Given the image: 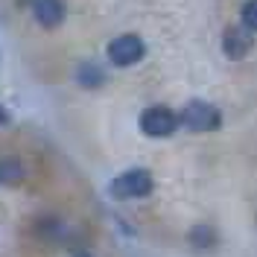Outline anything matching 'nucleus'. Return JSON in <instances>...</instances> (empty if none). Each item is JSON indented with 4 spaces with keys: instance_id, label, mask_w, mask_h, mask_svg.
<instances>
[{
    "instance_id": "obj_4",
    "label": "nucleus",
    "mask_w": 257,
    "mask_h": 257,
    "mask_svg": "<svg viewBox=\"0 0 257 257\" xmlns=\"http://www.w3.org/2000/svg\"><path fill=\"white\" fill-rule=\"evenodd\" d=\"M146 56V44L141 35H117L111 44H108V62L114 67H132V64H138L141 59Z\"/></svg>"
},
{
    "instance_id": "obj_11",
    "label": "nucleus",
    "mask_w": 257,
    "mask_h": 257,
    "mask_svg": "<svg viewBox=\"0 0 257 257\" xmlns=\"http://www.w3.org/2000/svg\"><path fill=\"white\" fill-rule=\"evenodd\" d=\"M76 257H91V254H76Z\"/></svg>"
},
{
    "instance_id": "obj_1",
    "label": "nucleus",
    "mask_w": 257,
    "mask_h": 257,
    "mask_svg": "<svg viewBox=\"0 0 257 257\" xmlns=\"http://www.w3.org/2000/svg\"><path fill=\"white\" fill-rule=\"evenodd\" d=\"M152 184H155L152 176L146 170H141V167H135V170H126V173H120L114 178L108 193L114 199H144V196L152 193Z\"/></svg>"
},
{
    "instance_id": "obj_2",
    "label": "nucleus",
    "mask_w": 257,
    "mask_h": 257,
    "mask_svg": "<svg viewBox=\"0 0 257 257\" xmlns=\"http://www.w3.org/2000/svg\"><path fill=\"white\" fill-rule=\"evenodd\" d=\"M178 117H181V126H187L190 132H213V128H219V123H222L219 108L210 105V102H205V99L187 102Z\"/></svg>"
},
{
    "instance_id": "obj_6",
    "label": "nucleus",
    "mask_w": 257,
    "mask_h": 257,
    "mask_svg": "<svg viewBox=\"0 0 257 257\" xmlns=\"http://www.w3.org/2000/svg\"><path fill=\"white\" fill-rule=\"evenodd\" d=\"M32 15L41 27H59L64 21V3L62 0H32Z\"/></svg>"
},
{
    "instance_id": "obj_9",
    "label": "nucleus",
    "mask_w": 257,
    "mask_h": 257,
    "mask_svg": "<svg viewBox=\"0 0 257 257\" xmlns=\"http://www.w3.org/2000/svg\"><path fill=\"white\" fill-rule=\"evenodd\" d=\"M240 18H242V27H248L251 32H257V0H245L242 3Z\"/></svg>"
},
{
    "instance_id": "obj_10",
    "label": "nucleus",
    "mask_w": 257,
    "mask_h": 257,
    "mask_svg": "<svg viewBox=\"0 0 257 257\" xmlns=\"http://www.w3.org/2000/svg\"><path fill=\"white\" fill-rule=\"evenodd\" d=\"M0 123H9V117L3 114V108H0Z\"/></svg>"
},
{
    "instance_id": "obj_3",
    "label": "nucleus",
    "mask_w": 257,
    "mask_h": 257,
    "mask_svg": "<svg viewBox=\"0 0 257 257\" xmlns=\"http://www.w3.org/2000/svg\"><path fill=\"white\" fill-rule=\"evenodd\" d=\"M178 123H181V117L167 105H149L141 114V132L149 138H170L178 128Z\"/></svg>"
},
{
    "instance_id": "obj_5",
    "label": "nucleus",
    "mask_w": 257,
    "mask_h": 257,
    "mask_svg": "<svg viewBox=\"0 0 257 257\" xmlns=\"http://www.w3.org/2000/svg\"><path fill=\"white\" fill-rule=\"evenodd\" d=\"M251 30L248 27H231V30H225L222 35V53L228 59H234V62H240L248 56V50H251Z\"/></svg>"
},
{
    "instance_id": "obj_7",
    "label": "nucleus",
    "mask_w": 257,
    "mask_h": 257,
    "mask_svg": "<svg viewBox=\"0 0 257 257\" xmlns=\"http://www.w3.org/2000/svg\"><path fill=\"white\" fill-rule=\"evenodd\" d=\"M24 181V167L18 158H0V187H12V184H21Z\"/></svg>"
},
{
    "instance_id": "obj_8",
    "label": "nucleus",
    "mask_w": 257,
    "mask_h": 257,
    "mask_svg": "<svg viewBox=\"0 0 257 257\" xmlns=\"http://www.w3.org/2000/svg\"><path fill=\"white\" fill-rule=\"evenodd\" d=\"M76 79H79L85 88H96V85H102L105 76H102V70L96 67V62H85L79 67V73H76Z\"/></svg>"
}]
</instances>
